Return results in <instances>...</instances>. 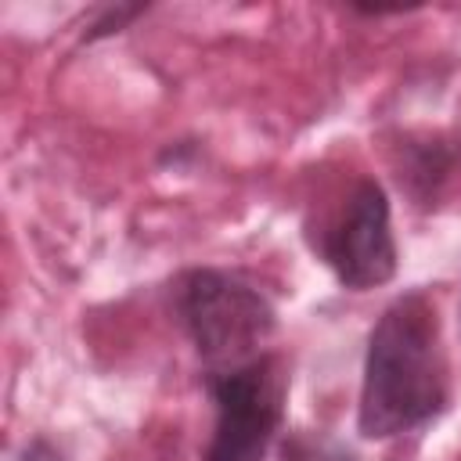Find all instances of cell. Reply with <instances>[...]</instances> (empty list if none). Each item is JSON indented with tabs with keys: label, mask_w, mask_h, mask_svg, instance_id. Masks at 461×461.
<instances>
[{
	"label": "cell",
	"mask_w": 461,
	"mask_h": 461,
	"mask_svg": "<svg viewBox=\"0 0 461 461\" xmlns=\"http://www.w3.org/2000/svg\"><path fill=\"white\" fill-rule=\"evenodd\" d=\"M310 252L346 292H375L396 277L400 249L393 234V202L382 180L360 173L324 209L303 220Z\"/></svg>",
	"instance_id": "cell-4"
},
{
	"label": "cell",
	"mask_w": 461,
	"mask_h": 461,
	"mask_svg": "<svg viewBox=\"0 0 461 461\" xmlns=\"http://www.w3.org/2000/svg\"><path fill=\"white\" fill-rule=\"evenodd\" d=\"M18 461H68L47 436H32L25 447H22V454H18Z\"/></svg>",
	"instance_id": "cell-8"
},
{
	"label": "cell",
	"mask_w": 461,
	"mask_h": 461,
	"mask_svg": "<svg viewBox=\"0 0 461 461\" xmlns=\"http://www.w3.org/2000/svg\"><path fill=\"white\" fill-rule=\"evenodd\" d=\"M274 461H360V454L335 439L331 432H317V429H285V436L277 439Z\"/></svg>",
	"instance_id": "cell-6"
},
{
	"label": "cell",
	"mask_w": 461,
	"mask_h": 461,
	"mask_svg": "<svg viewBox=\"0 0 461 461\" xmlns=\"http://www.w3.org/2000/svg\"><path fill=\"white\" fill-rule=\"evenodd\" d=\"M166 303L202 371L238 367L267 353L277 331L274 299L227 267H184L169 281Z\"/></svg>",
	"instance_id": "cell-2"
},
{
	"label": "cell",
	"mask_w": 461,
	"mask_h": 461,
	"mask_svg": "<svg viewBox=\"0 0 461 461\" xmlns=\"http://www.w3.org/2000/svg\"><path fill=\"white\" fill-rule=\"evenodd\" d=\"M202 385L212 407L202 461H274L288 421V357L267 349L238 367L202 371Z\"/></svg>",
	"instance_id": "cell-3"
},
{
	"label": "cell",
	"mask_w": 461,
	"mask_h": 461,
	"mask_svg": "<svg viewBox=\"0 0 461 461\" xmlns=\"http://www.w3.org/2000/svg\"><path fill=\"white\" fill-rule=\"evenodd\" d=\"M151 11V4H101L90 11L83 32H79V43H101V40H112L119 32H126L137 18H144Z\"/></svg>",
	"instance_id": "cell-7"
},
{
	"label": "cell",
	"mask_w": 461,
	"mask_h": 461,
	"mask_svg": "<svg viewBox=\"0 0 461 461\" xmlns=\"http://www.w3.org/2000/svg\"><path fill=\"white\" fill-rule=\"evenodd\" d=\"M450 400L454 378L439 303L429 288H407L382 306L367 331L357 432L371 443L421 432L450 411Z\"/></svg>",
	"instance_id": "cell-1"
},
{
	"label": "cell",
	"mask_w": 461,
	"mask_h": 461,
	"mask_svg": "<svg viewBox=\"0 0 461 461\" xmlns=\"http://www.w3.org/2000/svg\"><path fill=\"white\" fill-rule=\"evenodd\" d=\"M389 169L414 209H439L461 184V137L447 130H403L389 144Z\"/></svg>",
	"instance_id": "cell-5"
}]
</instances>
